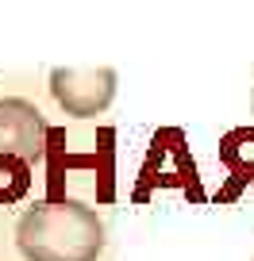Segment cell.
Segmentation results:
<instances>
[{
    "label": "cell",
    "instance_id": "7a4b0ae2",
    "mask_svg": "<svg viewBox=\"0 0 254 261\" xmlns=\"http://www.w3.org/2000/svg\"><path fill=\"white\" fill-rule=\"evenodd\" d=\"M50 92L70 115H97L116 96V73L112 69H54Z\"/></svg>",
    "mask_w": 254,
    "mask_h": 261
},
{
    "label": "cell",
    "instance_id": "6da1fadb",
    "mask_svg": "<svg viewBox=\"0 0 254 261\" xmlns=\"http://www.w3.org/2000/svg\"><path fill=\"white\" fill-rule=\"evenodd\" d=\"M16 242L27 261H97L104 250V223L77 200H54L19 219Z\"/></svg>",
    "mask_w": 254,
    "mask_h": 261
},
{
    "label": "cell",
    "instance_id": "5b68a950",
    "mask_svg": "<svg viewBox=\"0 0 254 261\" xmlns=\"http://www.w3.org/2000/svg\"><path fill=\"white\" fill-rule=\"evenodd\" d=\"M223 162L235 173H254V130H235L223 142Z\"/></svg>",
    "mask_w": 254,
    "mask_h": 261
},
{
    "label": "cell",
    "instance_id": "3957f363",
    "mask_svg": "<svg viewBox=\"0 0 254 261\" xmlns=\"http://www.w3.org/2000/svg\"><path fill=\"white\" fill-rule=\"evenodd\" d=\"M47 123L24 100H0V158H16L31 165L42 154Z\"/></svg>",
    "mask_w": 254,
    "mask_h": 261
},
{
    "label": "cell",
    "instance_id": "277c9868",
    "mask_svg": "<svg viewBox=\"0 0 254 261\" xmlns=\"http://www.w3.org/2000/svg\"><path fill=\"white\" fill-rule=\"evenodd\" d=\"M31 185V165L16 158H0V204H12Z\"/></svg>",
    "mask_w": 254,
    "mask_h": 261
}]
</instances>
